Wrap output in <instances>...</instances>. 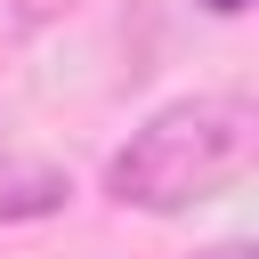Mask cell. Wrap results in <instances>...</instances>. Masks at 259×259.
<instances>
[{
	"label": "cell",
	"mask_w": 259,
	"mask_h": 259,
	"mask_svg": "<svg viewBox=\"0 0 259 259\" xmlns=\"http://www.w3.org/2000/svg\"><path fill=\"white\" fill-rule=\"evenodd\" d=\"M259 154V105L243 89H194L154 105L105 162V202L138 219H186L194 202L227 194Z\"/></svg>",
	"instance_id": "1"
},
{
	"label": "cell",
	"mask_w": 259,
	"mask_h": 259,
	"mask_svg": "<svg viewBox=\"0 0 259 259\" xmlns=\"http://www.w3.org/2000/svg\"><path fill=\"white\" fill-rule=\"evenodd\" d=\"M65 170H49V162H16V170H0V219H49V210H65Z\"/></svg>",
	"instance_id": "2"
},
{
	"label": "cell",
	"mask_w": 259,
	"mask_h": 259,
	"mask_svg": "<svg viewBox=\"0 0 259 259\" xmlns=\"http://www.w3.org/2000/svg\"><path fill=\"white\" fill-rule=\"evenodd\" d=\"M194 259H251L243 243H210V251H194Z\"/></svg>",
	"instance_id": "3"
},
{
	"label": "cell",
	"mask_w": 259,
	"mask_h": 259,
	"mask_svg": "<svg viewBox=\"0 0 259 259\" xmlns=\"http://www.w3.org/2000/svg\"><path fill=\"white\" fill-rule=\"evenodd\" d=\"M202 8H210V16H235V8H243V0H202Z\"/></svg>",
	"instance_id": "4"
}]
</instances>
